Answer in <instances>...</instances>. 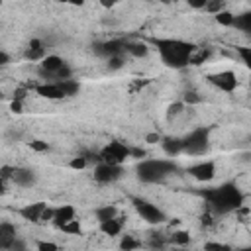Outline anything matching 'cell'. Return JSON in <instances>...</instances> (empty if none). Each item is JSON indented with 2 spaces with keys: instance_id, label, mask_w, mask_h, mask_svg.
I'll return each mask as SVG.
<instances>
[{
  "instance_id": "cell-44",
  "label": "cell",
  "mask_w": 251,
  "mask_h": 251,
  "mask_svg": "<svg viewBox=\"0 0 251 251\" xmlns=\"http://www.w3.org/2000/svg\"><path fill=\"white\" fill-rule=\"evenodd\" d=\"M204 249H227V245H224V243H206Z\"/></svg>"
},
{
  "instance_id": "cell-41",
  "label": "cell",
  "mask_w": 251,
  "mask_h": 251,
  "mask_svg": "<svg viewBox=\"0 0 251 251\" xmlns=\"http://www.w3.org/2000/svg\"><path fill=\"white\" fill-rule=\"evenodd\" d=\"M27 96V90L25 88H16L14 90V100H24Z\"/></svg>"
},
{
  "instance_id": "cell-45",
  "label": "cell",
  "mask_w": 251,
  "mask_h": 251,
  "mask_svg": "<svg viewBox=\"0 0 251 251\" xmlns=\"http://www.w3.org/2000/svg\"><path fill=\"white\" fill-rule=\"evenodd\" d=\"M86 0H69V4H73V6H82Z\"/></svg>"
},
{
  "instance_id": "cell-14",
  "label": "cell",
  "mask_w": 251,
  "mask_h": 251,
  "mask_svg": "<svg viewBox=\"0 0 251 251\" xmlns=\"http://www.w3.org/2000/svg\"><path fill=\"white\" fill-rule=\"evenodd\" d=\"M14 241H16V226H12L10 222H2L0 224V249L4 251L12 249Z\"/></svg>"
},
{
  "instance_id": "cell-42",
  "label": "cell",
  "mask_w": 251,
  "mask_h": 251,
  "mask_svg": "<svg viewBox=\"0 0 251 251\" xmlns=\"http://www.w3.org/2000/svg\"><path fill=\"white\" fill-rule=\"evenodd\" d=\"M118 2H120V0H98V4H100L102 8H114Z\"/></svg>"
},
{
  "instance_id": "cell-10",
  "label": "cell",
  "mask_w": 251,
  "mask_h": 251,
  "mask_svg": "<svg viewBox=\"0 0 251 251\" xmlns=\"http://www.w3.org/2000/svg\"><path fill=\"white\" fill-rule=\"evenodd\" d=\"M33 88H35V92L41 98H47V100H61V98H65V92L61 90L59 82H43V84H37Z\"/></svg>"
},
{
  "instance_id": "cell-6",
  "label": "cell",
  "mask_w": 251,
  "mask_h": 251,
  "mask_svg": "<svg viewBox=\"0 0 251 251\" xmlns=\"http://www.w3.org/2000/svg\"><path fill=\"white\" fill-rule=\"evenodd\" d=\"M133 206H135L137 214L141 216V220H145L147 224H153V226H157V224H163V222L167 220L165 212H163L161 208H157L155 204L147 202V200H141V198H133Z\"/></svg>"
},
{
  "instance_id": "cell-19",
  "label": "cell",
  "mask_w": 251,
  "mask_h": 251,
  "mask_svg": "<svg viewBox=\"0 0 251 251\" xmlns=\"http://www.w3.org/2000/svg\"><path fill=\"white\" fill-rule=\"evenodd\" d=\"M161 145H163V151L171 157H175L182 151V139H178V137H165L161 141Z\"/></svg>"
},
{
  "instance_id": "cell-8",
  "label": "cell",
  "mask_w": 251,
  "mask_h": 251,
  "mask_svg": "<svg viewBox=\"0 0 251 251\" xmlns=\"http://www.w3.org/2000/svg\"><path fill=\"white\" fill-rule=\"evenodd\" d=\"M122 175H124L122 165H112V163H102L100 161L96 165V169H94V178L98 182H104V184L116 182L118 178H122Z\"/></svg>"
},
{
  "instance_id": "cell-34",
  "label": "cell",
  "mask_w": 251,
  "mask_h": 251,
  "mask_svg": "<svg viewBox=\"0 0 251 251\" xmlns=\"http://www.w3.org/2000/svg\"><path fill=\"white\" fill-rule=\"evenodd\" d=\"M37 249H41V251H55V249H59V245L51 243V241H37Z\"/></svg>"
},
{
  "instance_id": "cell-21",
  "label": "cell",
  "mask_w": 251,
  "mask_h": 251,
  "mask_svg": "<svg viewBox=\"0 0 251 251\" xmlns=\"http://www.w3.org/2000/svg\"><path fill=\"white\" fill-rule=\"evenodd\" d=\"M59 86H61V90L65 92V96H75V94H78V90H80V84H78L75 78L59 80Z\"/></svg>"
},
{
  "instance_id": "cell-43",
  "label": "cell",
  "mask_w": 251,
  "mask_h": 251,
  "mask_svg": "<svg viewBox=\"0 0 251 251\" xmlns=\"http://www.w3.org/2000/svg\"><path fill=\"white\" fill-rule=\"evenodd\" d=\"M8 63H10V55H8V53L2 49V51H0V65H2V67H6Z\"/></svg>"
},
{
  "instance_id": "cell-15",
  "label": "cell",
  "mask_w": 251,
  "mask_h": 251,
  "mask_svg": "<svg viewBox=\"0 0 251 251\" xmlns=\"http://www.w3.org/2000/svg\"><path fill=\"white\" fill-rule=\"evenodd\" d=\"M45 55H47V53H45V47H43V43H41L39 39H31V41L27 43L25 51H24V59H25V61H31V63L41 61Z\"/></svg>"
},
{
  "instance_id": "cell-22",
  "label": "cell",
  "mask_w": 251,
  "mask_h": 251,
  "mask_svg": "<svg viewBox=\"0 0 251 251\" xmlns=\"http://www.w3.org/2000/svg\"><path fill=\"white\" fill-rule=\"evenodd\" d=\"M214 20L220 24V25H224V27H233V22H235V16L229 12V10H222V12H218V14H214Z\"/></svg>"
},
{
  "instance_id": "cell-32",
  "label": "cell",
  "mask_w": 251,
  "mask_h": 251,
  "mask_svg": "<svg viewBox=\"0 0 251 251\" xmlns=\"http://www.w3.org/2000/svg\"><path fill=\"white\" fill-rule=\"evenodd\" d=\"M237 53H239L241 61L251 69V47H237Z\"/></svg>"
},
{
  "instance_id": "cell-27",
  "label": "cell",
  "mask_w": 251,
  "mask_h": 251,
  "mask_svg": "<svg viewBox=\"0 0 251 251\" xmlns=\"http://www.w3.org/2000/svg\"><path fill=\"white\" fill-rule=\"evenodd\" d=\"M29 149L35 151V153H47L49 151V143L43 141V139H31L29 141Z\"/></svg>"
},
{
  "instance_id": "cell-38",
  "label": "cell",
  "mask_w": 251,
  "mask_h": 251,
  "mask_svg": "<svg viewBox=\"0 0 251 251\" xmlns=\"http://www.w3.org/2000/svg\"><path fill=\"white\" fill-rule=\"evenodd\" d=\"M184 102H186V104H198V102H200V96H198L196 92H186V94H184Z\"/></svg>"
},
{
  "instance_id": "cell-25",
  "label": "cell",
  "mask_w": 251,
  "mask_h": 251,
  "mask_svg": "<svg viewBox=\"0 0 251 251\" xmlns=\"http://www.w3.org/2000/svg\"><path fill=\"white\" fill-rule=\"evenodd\" d=\"M208 14H218L222 10H226V0H208L206 8H204Z\"/></svg>"
},
{
  "instance_id": "cell-4",
  "label": "cell",
  "mask_w": 251,
  "mask_h": 251,
  "mask_svg": "<svg viewBox=\"0 0 251 251\" xmlns=\"http://www.w3.org/2000/svg\"><path fill=\"white\" fill-rule=\"evenodd\" d=\"M182 151L188 155H202L208 151V129L198 127L182 139Z\"/></svg>"
},
{
  "instance_id": "cell-17",
  "label": "cell",
  "mask_w": 251,
  "mask_h": 251,
  "mask_svg": "<svg viewBox=\"0 0 251 251\" xmlns=\"http://www.w3.org/2000/svg\"><path fill=\"white\" fill-rule=\"evenodd\" d=\"M122 222L118 220V218H110V220H104V222H100V231L104 233V235H110V237H114V235H120V231H122Z\"/></svg>"
},
{
  "instance_id": "cell-33",
  "label": "cell",
  "mask_w": 251,
  "mask_h": 251,
  "mask_svg": "<svg viewBox=\"0 0 251 251\" xmlns=\"http://www.w3.org/2000/svg\"><path fill=\"white\" fill-rule=\"evenodd\" d=\"M14 169H16V167H10V165H2V169H0V176H2V182H6V180H12Z\"/></svg>"
},
{
  "instance_id": "cell-39",
  "label": "cell",
  "mask_w": 251,
  "mask_h": 251,
  "mask_svg": "<svg viewBox=\"0 0 251 251\" xmlns=\"http://www.w3.org/2000/svg\"><path fill=\"white\" fill-rule=\"evenodd\" d=\"M129 157H135V159H143L145 157V151L143 149H139V147H129Z\"/></svg>"
},
{
  "instance_id": "cell-7",
  "label": "cell",
  "mask_w": 251,
  "mask_h": 251,
  "mask_svg": "<svg viewBox=\"0 0 251 251\" xmlns=\"http://www.w3.org/2000/svg\"><path fill=\"white\" fill-rule=\"evenodd\" d=\"M208 82L214 84L218 90L222 92H233L237 88V76L233 71H220V73H212L208 75Z\"/></svg>"
},
{
  "instance_id": "cell-23",
  "label": "cell",
  "mask_w": 251,
  "mask_h": 251,
  "mask_svg": "<svg viewBox=\"0 0 251 251\" xmlns=\"http://www.w3.org/2000/svg\"><path fill=\"white\" fill-rule=\"evenodd\" d=\"M116 216H118V210H116V206H110V204L100 206V208L96 210L98 222H104V220H110V218H116Z\"/></svg>"
},
{
  "instance_id": "cell-11",
  "label": "cell",
  "mask_w": 251,
  "mask_h": 251,
  "mask_svg": "<svg viewBox=\"0 0 251 251\" xmlns=\"http://www.w3.org/2000/svg\"><path fill=\"white\" fill-rule=\"evenodd\" d=\"M75 218H76V210H75V206H71V204H63V206L55 208L53 224H55L57 227H63L65 224H69V222L75 220Z\"/></svg>"
},
{
  "instance_id": "cell-40",
  "label": "cell",
  "mask_w": 251,
  "mask_h": 251,
  "mask_svg": "<svg viewBox=\"0 0 251 251\" xmlns=\"http://www.w3.org/2000/svg\"><path fill=\"white\" fill-rule=\"evenodd\" d=\"M145 141H147V143H161L163 139H161L159 133H147V135H145Z\"/></svg>"
},
{
  "instance_id": "cell-28",
  "label": "cell",
  "mask_w": 251,
  "mask_h": 251,
  "mask_svg": "<svg viewBox=\"0 0 251 251\" xmlns=\"http://www.w3.org/2000/svg\"><path fill=\"white\" fill-rule=\"evenodd\" d=\"M141 243L137 241V239H133L131 235H124L122 237V241H120V247L122 249H126V251H131V249H137Z\"/></svg>"
},
{
  "instance_id": "cell-46",
  "label": "cell",
  "mask_w": 251,
  "mask_h": 251,
  "mask_svg": "<svg viewBox=\"0 0 251 251\" xmlns=\"http://www.w3.org/2000/svg\"><path fill=\"white\" fill-rule=\"evenodd\" d=\"M159 2H161V4H171L173 0H159Z\"/></svg>"
},
{
  "instance_id": "cell-1",
  "label": "cell",
  "mask_w": 251,
  "mask_h": 251,
  "mask_svg": "<svg viewBox=\"0 0 251 251\" xmlns=\"http://www.w3.org/2000/svg\"><path fill=\"white\" fill-rule=\"evenodd\" d=\"M155 45H157L161 61L173 69H182V67L190 65V57L196 51V45L182 41V39H171V37L169 39H157Z\"/></svg>"
},
{
  "instance_id": "cell-16",
  "label": "cell",
  "mask_w": 251,
  "mask_h": 251,
  "mask_svg": "<svg viewBox=\"0 0 251 251\" xmlns=\"http://www.w3.org/2000/svg\"><path fill=\"white\" fill-rule=\"evenodd\" d=\"M96 51L104 57H114V55H122V51H126V43L118 41V39H112V41H104V43H98L96 45Z\"/></svg>"
},
{
  "instance_id": "cell-37",
  "label": "cell",
  "mask_w": 251,
  "mask_h": 251,
  "mask_svg": "<svg viewBox=\"0 0 251 251\" xmlns=\"http://www.w3.org/2000/svg\"><path fill=\"white\" fill-rule=\"evenodd\" d=\"M190 8H194V10H204L206 8V4H208V0H184Z\"/></svg>"
},
{
  "instance_id": "cell-36",
  "label": "cell",
  "mask_w": 251,
  "mask_h": 251,
  "mask_svg": "<svg viewBox=\"0 0 251 251\" xmlns=\"http://www.w3.org/2000/svg\"><path fill=\"white\" fill-rule=\"evenodd\" d=\"M53 216H55V208L45 206V210H43V214H41V220H39V222H53Z\"/></svg>"
},
{
  "instance_id": "cell-29",
  "label": "cell",
  "mask_w": 251,
  "mask_h": 251,
  "mask_svg": "<svg viewBox=\"0 0 251 251\" xmlns=\"http://www.w3.org/2000/svg\"><path fill=\"white\" fill-rule=\"evenodd\" d=\"M86 165H88V159H86V157H82V155L73 157V159L69 161V167H71V169H75V171H82V169H86Z\"/></svg>"
},
{
  "instance_id": "cell-24",
  "label": "cell",
  "mask_w": 251,
  "mask_h": 251,
  "mask_svg": "<svg viewBox=\"0 0 251 251\" xmlns=\"http://www.w3.org/2000/svg\"><path fill=\"white\" fill-rule=\"evenodd\" d=\"M63 233H69V235H80V231H82V227H80V224H78V220L75 218V220H71L69 224H65L63 227H59Z\"/></svg>"
},
{
  "instance_id": "cell-3",
  "label": "cell",
  "mask_w": 251,
  "mask_h": 251,
  "mask_svg": "<svg viewBox=\"0 0 251 251\" xmlns=\"http://www.w3.org/2000/svg\"><path fill=\"white\" fill-rule=\"evenodd\" d=\"M175 171V165L163 159H143L137 167V176L143 182H161L167 175Z\"/></svg>"
},
{
  "instance_id": "cell-13",
  "label": "cell",
  "mask_w": 251,
  "mask_h": 251,
  "mask_svg": "<svg viewBox=\"0 0 251 251\" xmlns=\"http://www.w3.org/2000/svg\"><path fill=\"white\" fill-rule=\"evenodd\" d=\"M12 182H14L16 186H22V188L31 186V184L35 182V173H33L31 169L16 167V169H14V175H12Z\"/></svg>"
},
{
  "instance_id": "cell-20",
  "label": "cell",
  "mask_w": 251,
  "mask_h": 251,
  "mask_svg": "<svg viewBox=\"0 0 251 251\" xmlns=\"http://www.w3.org/2000/svg\"><path fill=\"white\" fill-rule=\"evenodd\" d=\"M233 27L243 31V33H251V12H243V14L235 16Z\"/></svg>"
},
{
  "instance_id": "cell-35",
  "label": "cell",
  "mask_w": 251,
  "mask_h": 251,
  "mask_svg": "<svg viewBox=\"0 0 251 251\" xmlns=\"http://www.w3.org/2000/svg\"><path fill=\"white\" fill-rule=\"evenodd\" d=\"M10 110H12L14 114H22V112H24V100H14V98H12Z\"/></svg>"
},
{
  "instance_id": "cell-9",
  "label": "cell",
  "mask_w": 251,
  "mask_h": 251,
  "mask_svg": "<svg viewBox=\"0 0 251 251\" xmlns=\"http://www.w3.org/2000/svg\"><path fill=\"white\" fill-rule=\"evenodd\" d=\"M188 175L194 176L198 182H210L216 176V163L214 161H200L188 169Z\"/></svg>"
},
{
  "instance_id": "cell-5",
  "label": "cell",
  "mask_w": 251,
  "mask_h": 251,
  "mask_svg": "<svg viewBox=\"0 0 251 251\" xmlns=\"http://www.w3.org/2000/svg\"><path fill=\"white\" fill-rule=\"evenodd\" d=\"M129 157V147L120 143V141H110L104 149H100L98 159L102 163H112V165H122Z\"/></svg>"
},
{
  "instance_id": "cell-18",
  "label": "cell",
  "mask_w": 251,
  "mask_h": 251,
  "mask_svg": "<svg viewBox=\"0 0 251 251\" xmlns=\"http://www.w3.org/2000/svg\"><path fill=\"white\" fill-rule=\"evenodd\" d=\"M126 51H127L131 57L141 59V57H147L149 47H147L145 41H127V43H126Z\"/></svg>"
},
{
  "instance_id": "cell-12",
  "label": "cell",
  "mask_w": 251,
  "mask_h": 251,
  "mask_svg": "<svg viewBox=\"0 0 251 251\" xmlns=\"http://www.w3.org/2000/svg\"><path fill=\"white\" fill-rule=\"evenodd\" d=\"M45 202H35V204H25L24 208H20L18 210V214L24 218V220H27V222H39L41 220V214H43V210H45Z\"/></svg>"
},
{
  "instance_id": "cell-47",
  "label": "cell",
  "mask_w": 251,
  "mask_h": 251,
  "mask_svg": "<svg viewBox=\"0 0 251 251\" xmlns=\"http://www.w3.org/2000/svg\"><path fill=\"white\" fill-rule=\"evenodd\" d=\"M57 2H63V4H69V0H57Z\"/></svg>"
},
{
  "instance_id": "cell-2",
  "label": "cell",
  "mask_w": 251,
  "mask_h": 251,
  "mask_svg": "<svg viewBox=\"0 0 251 251\" xmlns=\"http://www.w3.org/2000/svg\"><path fill=\"white\" fill-rule=\"evenodd\" d=\"M206 198H208L212 210H216L220 214L231 212V210L239 208L243 202V194L233 184H224L220 188H212L210 192H206Z\"/></svg>"
},
{
  "instance_id": "cell-26",
  "label": "cell",
  "mask_w": 251,
  "mask_h": 251,
  "mask_svg": "<svg viewBox=\"0 0 251 251\" xmlns=\"http://www.w3.org/2000/svg\"><path fill=\"white\" fill-rule=\"evenodd\" d=\"M171 241H173V243H176V245H186V243L190 241V235H188V231L178 229V231H173Z\"/></svg>"
},
{
  "instance_id": "cell-31",
  "label": "cell",
  "mask_w": 251,
  "mask_h": 251,
  "mask_svg": "<svg viewBox=\"0 0 251 251\" xmlns=\"http://www.w3.org/2000/svg\"><path fill=\"white\" fill-rule=\"evenodd\" d=\"M124 67V57L122 55H114V57H108V69L110 71H118Z\"/></svg>"
},
{
  "instance_id": "cell-30",
  "label": "cell",
  "mask_w": 251,
  "mask_h": 251,
  "mask_svg": "<svg viewBox=\"0 0 251 251\" xmlns=\"http://www.w3.org/2000/svg\"><path fill=\"white\" fill-rule=\"evenodd\" d=\"M182 110H184V104H182V102H175V104H171V106H169V110H167V118H169V120H173V118L180 116V114H182Z\"/></svg>"
}]
</instances>
